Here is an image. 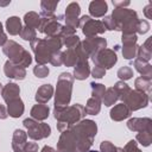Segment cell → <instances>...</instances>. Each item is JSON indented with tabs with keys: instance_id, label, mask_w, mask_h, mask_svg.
<instances>
[{
	"instance_id": "11",
	"label": "cell",
	"mask_w": 152,
	"mask_h": 152,
	"mask_svg": "<svg viewBox=\"0 0 152 152\" xmlns=\"http://www.w3.org/2000/svg\"><path fill=\"white\" fill-rule=\"evenodd\" d=\"M81 45L83 50L87 52V55L91 58L95 55H97L101 50L106 49L107 40L102 37H93V38H86L83 42H81Z\"/></svg>"
},
{
	"instance_id": "16",
	"label": "cell",
	"mask_w": 152,
	"mask_h": 152,
	"mask_svg": "<svg viewBox=\"0 0 152 152\" xmlns=\"http://www.w3.org/2000/svg\"><path fill=\"white\" fill-rule=\"evenodd\" d=\"M19 94H20V88H19V86H18L17 83L10 82V83H7L5 87H2V90H1V94H0V95L2 96L4 101H5L6 103H8V102H11V101H13V100L20 97Z\"/></svg>"
},
{
	"instance_id": "40",
	"label": "cell",
	"mask_w": 152,
	"mask_h": 152,
	"mask_svg": "<svg viewBox=\"0 0 152 152\" xmlns=\"http://www.w3.org/2000/svg\"><path fill=\"white\" fill-rule=\"evenodd\" d=\"M49 63H51L53 66H61L63 64V52L62 51H56L51 55Z\"/></svg>"
},
{
	"instance_id": "36",
	"label": "cell",
	"mask_w": 152,
	"mask_h": 152,
	"mask_svg": "<svg viewBox=\"0 0 152 152\" xmlns=\"http://www.w3.org/2000/svg\"><path fill=\"white\" fill-rule=\"evenodd\" d=\"M118 77L121 80V81H127L129 78H132L133 76V70L131 66L128 65H125V66H121L119 70H118Z\"/></svg>"
},
{
	"instance_id": "5",
	"label": "cell",
	"mask_w": 152,
	"mask_h": 152,
	"mask_svg": "<svg viewBox=\"0 0 152 152\" xmlns=\"http://www.w3.org/2000/svg\"><path fill=\"white\" fill-rule=\"evenodd\" d=\"M2 52L8 57V61L21 68H26L31 64L32 57L20 44L14 40H7L2 46Z\"/></svg>"
},
{
	"instance_id": "8",
	"label": "cell",
	"mask_w": 152,
	"mask_h": 152,
	"mask_svg": "<svg viewBox=\"0 0 152 152\" xmlns=\"http://www.w3.org/2000/svg\"><path fill=\"white\" fill-rule=\"evenodd\" d=\"M148 101H150V95L138 90H131L127 94V96L124 99L122 103L126 104L131 112H133L146 107L148 104Z\"/></svg>"
},
{
	"instance_id": "38",
	"label": "cell",
	"mask_w": 152,
	"mask_h": 152,
	"mask_svg": "<svg viewBox=\"0 0 152 152\" xmlns=\"http://www.w3.org/2000/svg\"><path fill=\"white\" fill-rule=\"evenodd\" d=\"M100 152H122V148L114 146L110 141H102L100 144Z\"/></svg>"
},
{
	"instance_id": "50",
	"label": "cell",
	"mask_w": 152,
	"mask_h": 152,
	"mask_svg": "<svg viewBox=\"0 0 152 152\" xmlns=\"http://www.w3.org/2000/svg\"><path fill=\"white\" fill-rule=\"evenodd\" d=\"M10 4H11V0H7V1H1L0 0V7H5V6L10 5Z\"/></svg>"
},
{
	"instance_id": "25",
	"label": "cell",
	"mask_w": 152,
	"mask_h": 152,
	"mask_svg": "<svg viewBox=\"0 0 152 152\" xmlns=\"http://www.w3.org/2000/svg\"><path fill=\"white\" fill-rule=\"evenodd\" d=\"M135 70L141 75V77H145V78H150L152 77V66L148 62H145V61H141V59H135L134 63H133Z\"/></svg>"
},
{
	"instance_id": "28",
	"label": "cell",
	"mask_w": 152,
	"mask_h": 152,
	"mask_svg": "<svg viewBox=\"0 0 152 152\" xmlns=\"http://www.w3.org/2000/svg\"><path fill=\"white\" fill-rule=\"evenodd\" d=\"M24 23H25V26H27V27H31V28H34V30L39 28L40 17L36 12H27L24 15Z\"/></svg>"
},
{
	"instance_id": "14",
	"label": "cell",
	"mask_w": 152,
	"mask_h": 152,
	"mask_svg": "<svg viewBox=\"0 0 152 152\" xmlns=\"http://www.w3.org/2000/svg\"><path fill=\"white\" fill-rule=\"evenodd\" d=\"M4 72L6 75V77L8 78H13V80H19L23 81L26 77V71L24 68L13 64L12 62L7 61L4 65Z\"/></svg>"
},
{
	"instance_id": "32",
	"label": "cell",
	"mask_w": 152,
	"mask_h": 152,
	"mask_svg": "<svg viewBox=\"0 0 152 152\" xmlns=\"http://www.w3.org/2000/svg\"><path fill=\"white\" fill-rule=\"evenodd\" d=\"M135 139H137V141H139V144H141L142 146H148V145L151 144V141H152V129L138 132Z\"/></svg>"
},
{
	"instance_id": "3",
	"label": "cell",
	"mask_w": 152,
	"mask_h": 152,
	"mask_svg": "<svg viewBox=\"0 0 152 152\" xmlns=\"http://www.w3.org/2000/svg\"><path fill=\"white\" fill-rule=\"evenodd\" d=\"M74 131L77 144L74 152H88L90 146L93 145L94 138L97 133V125L93 120H81L76 125L71 127Z\"/></svg>"
},
{
	"instance_id": "21",
	"label": "cell",
	"mask_w": 152,
	"mask_h": 152,
	"mask_svg": "<svg viewBox=\"0 0 152 152\" xmlns=\"http://www.w3.org/2000/svg\"><path fill=\"white\" fill-rule=\"evenodd\" d=\"M53 95V87L51 84H43L42 87H39L36 91V101L37 103H46Z\"/></svg>"
},
{
	"instance_id": "19",
	"label": "cell",
	"mask_w": 152,
	"mask_h": 152,
	"mask_svg": "<svg viewBox=\"0 0 152 152\" xmlns=\"http://www.w3.org/2000/svg\"><path fill=\"white\" fill-rule=\"evenodd\" d=\"M107 10H108V5L104 0H94L89 4V13L94 18L104 17Z\"/></svg>"
},
{
	"instance_id": "47",
	"label": "cell",
	"mask_w": 152,
	"mask_h": 152,
	"mask_svg": "<svg viewBox=\"0 0 152 152\" xmlns=\"http://www.w3.org/2000/svg\"><path fill=\"white\" fill-rule=\"evenodd\" d=\"M113 5L115 6V8H124V7L129 6V1H116V0H113Z\"/></svg>"
},
{
	"instance_id": "18",
	"label": "cell",
	"mask_w": 152,
	"mask_h": 152,
	"mask_svg": "<svg viewBox=\"0 0 152 152\" xmlns=\"http://www.w3.org/2000/svg\"><path fill=\"white\" fill-rule=\"evenodd\" d=\"M131 110L127 108L126 104L124 103H119L116 106H114L112 109H110V113H109V116L112 120L114 121H122L127 118L131 116Z\"/></svg>"
},
{
	"instance_id": "20",
	"label": "cell",
	"mask_w": 152,
	"mask_h": 152,
	"mask_svg": "<svg viewBox=\"0 0 152 152\" xmlns=\"http://www.w3.org/2000/svg\"><path fill=\"white\" fill-rule=\"evenodd\" d=\"M27 133L24 132L23 129H15L13 133V138H12V148L14 152H24L23 147L24 145L27 142Z\"/></svg>"
},
{
	"instance_id": "51",
	"label": "cell",
	"mask_w": 152,
	"mask_h": 152,
	"mask_svg": "<svg viewBox=\"0 0 152 152\" xmlns=\"http://www.w3.org/2000/svg\"><path fill=\"white\" fill-rule=\"evenodd\" d=\"M88 152H100V151H95V150H89Z\"/></svg>"
},
{
	"instance_id": "4",
	"label": "cell",
	"mask_w": 152,
	"mask_h": 152,
	"mask_svg": "<svg viewBox=\"0 0 152 152\" xmlns=\"http://www.w3.org/2000/svg\"><path fill=\"white\" fill-rule=\"evenodd\" d=\"M72 84H74V76L70 72H62L58 76L56 95H55V108L68 107L71 100Z\"/></svg>"
},
{
	"instance_id": "30",
	"label": "cell",
	"mask_w": 152,
	"mask_h": 152,
	"mask_svg": "<svg viewBox=\"0 0 152 152\" xmlns=\"http://www.w3.org/2000/svg\"><path fill=\"white\" fill-rule=\"evenodd\" d=\"M113 89L115 90V93L118 94L119 100H121V101H124V99L127 96V94L132 90V89L128 87V84H126L124 81H119V82H116V83L114 84Z\"/></svg>"
},
{
	"instance_id": "31",
	"label": "cell",
	"mask_w": 152,
	"mask_h": 152,
	"mask_svg": "<svg viewBox=\"0 0 152 152\" xmlns=\"http://www.w3.org/2000/svg\"><path fill=\"white\" fill-rule=\"evenodd\" d=\"M118 100H119L118 94L115 93V90L113 89V87H112V88L106 89V91H104V94H103V96H102V101H103L104 106L109 107V106L114 104Z\"/></svg>"
},
{
	"instance_id": "27",
	"label": "cell",
	"mask_w": 152,
	"mask_h": 152,
	"mask_svg": "<svg viewBox=\"0 0 152 152\" xmlns=\"http://www.w3.org/2000/svg\"><path fill=\"white\" fill-rule=\"evenodd\" d=\"M84 110H86V114H89V115H97L101 110V100L97 99V97H90L88 99L87 101V104L84 107Z\"/></svg>"
},
{
	"instance_id": "17",
	"label": "cell",
	"mask_w": 152,
	"mask_h": 152,
	"mask_svg": "<svg viewBox=\"0 0 152 152\" xmlns=\"http://www.w3.org/2000/svg\"><path fill=\"white\" fill-rule=\"evenodd\" d=\"M89 75H90V68H89L88 59L86 58L78 59V62L74 66V78L82 81L89 77Z\"/></svg>"
},
{
	"instance_id": "34",
	"label": "cell",
	"mask_w": 152,
	"mask_h": 152,
	"mask_svg": "<svg viewBox=\"0 0 152 152\" xmlns=\"http://www.w3.org/2000/svg\"><path fill=\"white\" fill-rule=\"evenodd\" d=\"M90 87H91V96L93 97H97L102 101V96L106 91V88L103 84L101 83H95V82H91L90 83Z\"/></svg>"
},
{
	"instance_id": "6",
	"label": "cell",
	"mask_w": 152,
	"mask_h": 152,
	"mask_svg": "<svg viewBox=\"0 0 152 152\" xmlns=\"http://www.w3.org/2000/svg\"><path fill=\"white\" fill-rule=\"evenodd\" d=\"M23 125L27 129V137L32 140L45 139L51 134V127L45 122H39L32 118H27L23 121Z\"/></svg>"
},
{
	"instance_id": "1",
	"label": "cell",
	"mask_w": 152,
	"mask_h": 152,
	"mask_svg": "<svg viewBox=\"0 0 152 152\" xmlns=\"http://www.w3.org/2000/svg\"><path fill=\"white\" fill-rule=\"evenodd\" d=\"M63 46L62 38L59 36L57 37H46L45 39L36 38L31 42V49L34 53L36 62L39 65H45L53 52L61 51V48Z\"/></svg>"
},
{
	"instance_id": "43",
	"label": "cell",
	"mask_w": 152,
	"mask_h": 152,
	"mask_svg": "<svg viewBox=\"0 0 152 152\" xmlns=\"http://www.w3.org/2000/svg\"><path fill=\"white\" fill-rule=\"evenodd\" d=\"M148 30H150V24H148L146 20H141V19H139L138 27H137V32L140 33V34H144V33H146Z\"/></svg>"
},
{
	"instance_id": "13",
	"label": "cell",
	"mask_w": 152,
	"mask_h": 152,
	"mask_svg": "<svg viewBox=\"0 0 152 152\" xmlns=\"http://www.w3.org/2000/svg\"><path fill=\"white\" fill-rule=\"evenodd\" d=\"M80 13H81L80 5L77 2H70L65 8V15H64L65 25L76 30L80 24V19H78Z\"/></svg>"
},
{
	"instance_id": "48",
	"label": "cell",
	"mask_w": 152,
	"mask_h": 152,
	"mask_svg": "<svg viewBox=\"0 0 152 152\" xmlns=\"http://www.w3.org/2000/svg\"><path fill=\"white\" fill-rule=\"evenodd\" d=\"M8 116V113H7V108L4 106V104H0V119L4 120Z\"/></svg>"
},
{
	"instance_id": "26",
	"label": "cell",
	"mask_w": 152,
	"mask_h": 152,
	"mask_svg": "<svg viewBox=\"0 0 152 152\" xmlns=\"http://www.w3.org/2000/svg\"><path fill=\"white\" fill-rule=\"evenodd\" d=\"M6 28H7V32L11 34V36H17L20 33L23 26H21V21L18 17H10L7 20H6Z\"/></svg>"
},
{
	"instance_id": "46",
	"label": "cell",
	"mask_w": 152,
	"mask_h": 152,
	"mask_svg": "<svg viewBox=\"0 0 152 152\" xmlns=\"http://www.w3.org/2000/svg\"><path fill=\"white\" fill-rule=\"evenodd\" d=\"M6 42H7V37H6V33L4 32L2 24L0 23V46H4Z\"/></svg>"
},
{
	"instance_id": "7",
	"label": "cell",
	"mask_w": 152,
	"mask_h": 152,
	"mask_svg": "<svg viewBox=\"0 0 152 152\" xmlns=\"http://www.w3.org/2000/svg\"><path fill=\"white\" fill-rule=\"evenodd\" d=\"M78 26L82 28V32L87 38L96 37L97 34H102L106 31L101 20L91 19L89 15H82L80 18Z\"/></svg>"
},
{
	"instance_id": "22",
	"label": "cell",
	"mask_w": 152,
	"mask_h": 152,
	"mask_svg": "<svg viewBox=\"0 0 152 152\" xmlns=\"http://www.w3.org/2000/svg\"><path fill=\"white\" fill-rule=\"evenodd\" d=\"M50 113V108L48 104L44 103H37L31 108V118L37 121H43L48 119Z\"/></svg>"
},
{
	"instance_id": "15",
	"label": "cell",
	"mask_w": 152,
	"mask_h": 152,
	"mask_svg": "<svg viewBox=\"0 0 152 152\" xmlns=\"http://www.w3.org/2000/svg\"><path fill=\"white\" fill-rule=\"evenodd\" d=\"M152 120L150 118H133L127 121V128L133 132H142L151 129Z\"/></svg>"
},
{
	"instance_id": "41",
	"label": "cell",
	"mask_w": 152,
	"mask_h": 152,
	"mask_svg": "<svg viewBox=\"0 0 152 152\" xmlns=\"http://www.w3.org/2000/svg\"><path fill=\"white\" fill-rule=\"evenodd\" d=\"M122 152H141V150L138 147V142L135 140H129L122 148Z\"/></svg>"
},
{
	"instance_id": "42",
	"label": "cell",
	"mask_w": 152,
	"mask_h": 152,
	"mask_svg": "<svg viewBox=\"0 0 152 152\" xmlns=\"http://www.w3.org/2000/svg\"><path fill=\"white\" fill-rule=\"evenodd\" d=\"M90 74L93 75L94 78H102L106 75V69H103L100 65H95L93 70H90Z\"/></svg>"
},
{
	"instance_id": "45",
	"label": "cell",
	"mask_w": 152,
	"mask_h": 152,
	"mask_svg": "<svg viewBox=\"0 0 152 152\" xmlns=\"http://www.w3.org/2000/svg\"><path fill=\"white\" fill-rule=\"evenodd\" d=\"M144 14L147 19H152V4H147L144 8Z\"/></svg>"
},
{
	"instance_id": "23",
	"label": "cell",
	"mask_w": 152,
	"mask_h": 152,
	"mask_svg": "<svg viewBox=\"0 0 152 152\" xmlns=\"http://www.w3.org/2000/svg\"><path fill=\"white\" fill-rule=\"evenodd\" d=\"M7 113L12 118H19L24 114V110H25V107H24V103L21 101L20 97L11 101L7 103Z\"/></svg>"
},
{
	"instance_id": "9",
	"label": "cell",
	"mask_w": 152,
	"mask_h": 152,
	"mask_svg": "<svg viewBox=\"0 0 152 152\" xmlns=\"http://www.w3.org/2000/svg\"><path fill=\"white\" fill-rule=\"evenodd\" d=\"M76 144H77V138L74 133V131L66 129L64 132H62L58 142H57V148L56 152H74L76 148Z\"/></svg>"
},
{
	"instance_id": "39",
	"label": "cell",
	"mask_w": 152,
	"mask_h": 152,
	"mask_svg": "<svg viewBox=\"0 0 152 152\" xmlns=\"http://www.w3.org/2000/svg\"><path fill=\"white\" fill-rule=\"evenodd\" d=\"M49 72H50V70H49V68L46 65H39V64H37V66L33 68V74L38 78L46 77L49 75Z\"/></svg>"
},
{
	"instance_id": "33",
	"label": "cell",
	"mask_w": 152,
	"mask_h": 152,
	"mask_svg": "<svg viewBox=\"0 0 152 152\" xmlns=\"http://www.w3.org/2000/svg\"><path fill=\"white\" fill-rule=\"evenodd\" d=\"M59 1L58 0H55V1H51V0H43L40 2V8H42V12L44 13H53L56 7L58 6Z\"/></svg>"
},
{
	"instance_id": "12",
	"label": "cell",
	"mask_w": 152,
	"mask_h": 152,
	"mask_svg": "<svg viewBox=\"0 0 152 152\" xmlns=\"http://www.w3.org/2000/svg\"><path fill=\"white\" fill-rule=\"evenodd\" d=\"M122 55L126 59H132L137 56V33H122Z\"/></svg>"
},
{
	"instance_id": "24",
	"label": "cell",
	"mask_w": 152,
	"mask_h": 152,
	"mask_svg": "<svg viewBox=\"0 0 152 152\" xmlns=\"http://www.w3.org/2000/svg\"><path fill=\"white\" fill-rule=\"evenodd\" d=\"M151 42H152V37H148L147 40L141 46H138V50H137V58L138 59H141L145 62H148L151 59V56H152Z\"/></svg>"
},
{
	"instance_id": "44",
	"label": "cell",
	"mask_w": 152,
	"mask_h": 152,
	"mask_svg": "<svg viewBox=\"0 0 152 152\" xmlns=\"http://www.w3.org/2000/svg\"><path fill=\"white\" fill-rule=\"evenodd\" d=\"M24 152H38V144L36 142H26L23 147Z\"/></svg>"
},
{
	"instance_id": "35",
	"label": "cell",
	"mask_w": 152,
	"mask_h": 152,
	"mask_svg": "<svg viewBox=\"0 0 152 152\" xmlns=\"http://www.w3.org/2000/svg\"><path fill=\"white\" fill-rule=\"evenodd\" d=\"M19 36L24 39V40H30L32 42L33 39H36V36H37V32L34 28H31V27H27V26H23Z\"/></svg>"
},
{
	"instance_id": "10",
	"label": "cell",
	"mask_w": 152,
	"mask_h": 152,
	"mask_svg": "<svg viewBox=\"0 0 152 152\" xmlns=\"http://www.w3.org/2000/svg\"><path fill=\"white\" fill-rule=\"evenodd\" d=\"M91 61L94 62L95 65H100L107 70V69H110L112 66H114V64L118 61V57H116V53L114 50L103 49L97 55L91 57Z\"/></svg>"
},
{
	"instance_id": "37",
	"label": "cell",
	"mask_w": 152,
	"mask_h": 152,
	"mask_svg": "<svg viewBox=\"0 0 152 152\" xmlns=\"http://www.w3.org/2000/svg\"><path fill=\"white\" fill-rule=\"evenodd\" d=\"M62 42H63V45H65V46H66V49L76 48V46L81 43V40H80V38H78V36H77V34H74V36L66 37V38L62 39Z\"/></svg>"
},
{
	"instance_id": "29",
	"label": "cell",
	"mask_w": 152,
	"mask_h": 152,
	"mask_svg": "<svg viewBox=\"0 0 152 152\" xmlns=\"http://www.w3.org/2000/svg\"><path fill=\"white\" fill-rule=\"evenodd\" d=\"M134 86H135V90L138 91H141V93H145L147 95H150V91H151V80L150 78H145V77H138L134 82Z\"/></svg>"
},
{
	"instance_id": "52",
	"label": "cell",
	"mask_w": 152,
	"mask_h": 152,
	"mask_svg": "<svg viewBox=\"0 0 152 152\" xmlns=\"http://www.w3.org/2000/svg\"><path fill=\"white\" fill-rule=\"evenodd\" d=\"M1 90H2V86H1V83H0V94H1Z\"/></svg>"
},
{
	"instance_id": "49",
	"label": "cell",
	"mask_w": 152,
	"mask_h": 152,
	"mask_svg": "<svg viewBox=\"0 0 152 152\" xmlns=\"http://www.w3.org/2000/svg\"><path fill=\"white\" fill-rule=\"evenodd\" d=\"M40 152H56V150H55V148H52L51 146H46V145H45V146L42 148V151H40Z\"/></svg>"
},
{
	"instance_id": "2",
	"label": "cell",
	"mask_w": 152,
	"mask_h": 152,
	"mask_svg": "<svg viewBox=\"0 0 152 152\" xmlns=\"http://www.w3.org/2000/svg\"><path fill=\"white\" fill-rule=\"evenodd\" d=\"M53 116L57 120V129L62 133L83 120L86 110L82 104L75 103L64 108H53Z\"/></svg>"
}]
</instances>
